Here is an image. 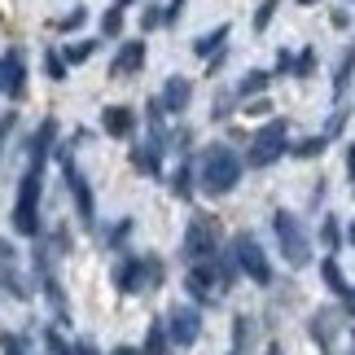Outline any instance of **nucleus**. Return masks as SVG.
Returning <instances> with one entry per match:
<instances>
[{
    "mask_svg": "<svg viewBox=\"0 0 355 355\" xmlns=\"http://www.w3.org/2000/svg\"><path fill=\"white\" fill-rule=\"evenodd\" d=\"M241 180V158L233 154V145H224V141H215L202 149V158H198V184H202V193H211V198H224V193H233Z\"/></svg>",
    "mask_w": 355,
    "mask_h": 355,
    "instance_id": "1",
    "label": "nucleus"
},
{
    "mask_svg": "<svg viewBox=\"0 0 355 355\" xmlns=\"http://www.w3.org/2000/svg\"><path fill=\"white\" fill-rule=\"evenodd\" d=\"M272 233H277L281 254H285L290 268L311 263V241H307V233H303V224H298L294 211H272Z\"/></svg>",
    "mask_w": 355,
    "mask_h": 355,
    "instance_id": "2",
    "label": "nucleus"
},
{
    "mask_svg": "<svg viewBox=\"0 0 355 355\" xmlns=\"http://www.w3.org/2000/svg\"><path fill=\"white\" fill-rule=\"evenodd\" d=\"M114 285L123 294L154 290V285H162V263L154 254H128V259H119V268H114Z\"/></svg>",
    "mask_w": 355,
    "mask_h": 355,
    "instance_id": "3",
    "label": "nucleus"
},
{
    "mask_svg": "<svg viewBox=\"0 0 355 355\" xmlns=\"http://www.w3.org/2000/svg\"><path fill=\"white\" fill-rule=\"evenodd\" d=\"M13 228L22 237H40V171L26 167L18 184V202H13Z\"/></svg>",
    "mask_w": 355,
    "mask_h": 355,
    "instance_id": "4",
    "label": "nucleus"
},
{
    "mask_svg": "<svg viewBox=\"0 0 355 355\" xmlns=\"http://www.w3.org/2000/svg\"><path fill=\"white\" fill-rule=\"evenodd\" d=\"M220 254V224L211 215H193L184 233V259L189 263H207V259Z\"/></svg>",
    "mask_w": 355,
    "mask_h": 355,
    "instance_id": "5",
    "label": "nucleus"
},
{
    "mask_svg": "<svg viewBox=\"0 0 355 355\" xmlns=\"http://www.w3.org/2000/svg\"><path fill=\"white\" fill-rule=\"evenodd\" d=\"M233 263H237V272H245L254 285H272V263H268V254H263V245H259L250 233H237L233 237Z\"/></svg>",
    "mask_w": 355,
    "mask_h": 355,
    "instance_id": "6",
    "label": "nucleus"
},
{
    "mask_svg": "<svg viewBox=\"0 0 355 355\" xmlns=\"http://www.w3.org/2000/svg\"><path fill=\"white\" fill-rule=\"evenodd\" d=\"M53 154H58V162H62V171H66V184H71V198H75L79 224H84V228H92V224H97V202H92V189H88V180H84V171L75 167L71 149H53Z\"/></svg>",
    "mask_w": 355,
    "mask_h": 355,
    "instance_id": "7",
    "label": "nucleus"
},
{
    "mask_svg": "<svg viewBox=\"0 0 355 355\" xmlns=\"http://www.w3.org/2000/svg\"><path fill=\"white\" fill-rule=\"evenodd\" d=\"M285 136H290V123H285V119H272L263 132H254L245 162H250V167H268V162H277L285 154Z\"/></svg>",
    "mask_w": 355,
    "mask_h": 355,
    "instance_id": "8",
    "label": "nucleus"
},
{
    "mask_svg": "<svg viewBox=\"0 0 355 355\" xmlns=\"http://www.w3.org/2000/svg\"><path fill=\"white\" fill-rule=\"evenodd\" d=\"M167 338L175 347H193L198 343V334H202V316H198V307H171L167 311Z\"/></svg>",
    "mask_w": 355,
    "mask_h": 355,
    "instance_id": "9",
    "label": "nucleus"
},
{
    "mask_svg": "<svg viewBox=\"0 0 355 355\" xmlns=\"http://www.w3.org/2000/svg\"><path fill=\"white\" fill-rule=\"evenodd\" d=\"M158 101H162V110H167V114H184V110H189V101H193V84H189L184 75H171L167 84H162Z\"/></svg>",
    "mask_w": 355,
    "mask_h": 355,
    "instance_id": "10",
    "label": "nucleus"
},
{
    "mask_svg": "<svg viewBox=\"0 0 355 355\" xmlns=\"http://www.w3.org/2000/svg\"><path fill=\"white\" fill-rule=\"evenodd\" d=\"M101 128H105V136H114V141H128V136H136V114L128 105H105Z\"/></svg>",
    "mask_w": 355,
    "mask_h": 355,
    "instance_id": "11",
    "label": "nucleus"
},
{
    "mask_svg": "<svg viewBox=\"0 0 355 355\" xmlns=\"http://www.w3.org/2000/svg\"><path fill=\"white\" fill-rule=\"evenodd\" d=\"M141 66H145V40H123L110 62V75H136Z\"/></svg>",
    "mask_w": 355,
    "mask_h": 355,
    "instance_id": "12",
    "label": "nucleus"
},
{
    "mask_svg": "<svg viewBox=\"0 0 355 355\" xmlns=\"http://www.w3.org/2000/svg\"><path fill=\"white\" fill-rule=\"evenodd\" d=\"M53 141H58V119H44L35 128V136H31V167L35 171H44V162L53 154Z\"/></svg>",
    "mask_w": 355,
    "mask_h": 355,
    "instance_id": "13",
    "label": "nucleus"
},
{
    "mask_svg": "<svg viewBox=\"0 0 355 355\" xmlns=\"http://www.w3.org/2000/svg\"><path fill=\"white\" fill-rule=\"evenodd\" d=\"M5 92L13 101H22L26 97V62H22V53L18 49H9L5 53Z\"/></svg>",
    "mask_w": 355,
    "mask_h": 355,
    "instance_id": "14",
    "label": "nucleus"
},
{
    "mask_svg": "<svg viewBox=\"0 0 355 355\" xmlns=\"http://www.w3.org/2000/svg\"><path fill=\"white\" fill-rule=\"evenodd\" d=\"M228 35H233V26H228V22L211 26L207 35H198V40H193V58H215V53L228 44Z\"/></svg>",
    "mask_w": 355,
    "mask_h": 355,
    "instance_id": "15",
    "label": "nucleus"
},
{
    "mask_svg": "<svg viewBox=\"0 0 355 355\" xmlns=\"http://www.w3.org/2000/svg\"><path fill=\"white\" fill-rule=\"evenodd\" d=\"M320 272H324V285H329V290H334L338 298H351V294H355L351 285H347V277H343V268H338V259H334V254L320 263Z\"/></svg>",
    "mask_w": 355,
    "mask_h": 355,
    "instance_id": "16",
    "label": "nucleus"
},
{
    "mask_svg": "<svg viewBox=\"0 0 355 355\" xmlns=\"http://www.w3.org/2000/svg\"><path fill=\"white\" fill-rule=\"evenodd\" d=\"M250 347H254V320L237 316L233 320V355H250Z\"/></svg>",
    "mask_w": 355,
    "mask_h": 355,
    "instance_id": "17",
    "label": "nucleus"
},
{
    "mask_svg": "<svg viewBox=\"0 0 355 355\" xmlns=\"http://www.w3.org/2000/svg\"><path fill=\"white\" fill-rule=\"evenodd\" d=\"M351 75H355V44L343 53V62H338V71H334V97H347Z\"/></svg>",
    "mask_w": 355,
    "mask_h": 355,
    "instance_id": "18",
    "label": "nucleus"
},
{
    "mask_svg": "<svg viewBox=\"0 0 355 355\" xmlns=\"http://www.w3.org/2000/svg\"><path fill=\"white\" fill-rule=\"evenodd\" d=\"M145 355H167L171 351V338H167V324L162 320H154L149 324V334H145V347H141Z\"/></svg>",
    "mask_w": 355,
    "mask_h": 355,
    "instance_id": "19",
    "label": "nucleus"
},
{
    "mask_svg": "<svg viewBox=\"0 0 355 355\" xmlns=\"http://www.w3.org/2000/svg\"><path fill=\"white\" fill-rule=\"evenodd\" d=\"M97 49H101L97 40H71V44L62 49V58H66V66H79V62H88Z\"/></svg>",
    "mask_w": 355,
    "mask_h": 355,
    "instance_id": "20",
    "label": "nucleus"
},
{
    "mask_svg": "<svg viewBox=\"0 0 355 355\" xmlns=\"http://www.w3.org/2000/svg\"><path fill=\"white\" fill-rule=\"evenodd\" d=\"M88 22V9L79 5V9H71V13H62L58 22H53V31H62V35H71V31H79V26Z\"/></svg>",
    "mask_w": 355,
    "mask_h": 355,
    "instance_id": "21",
    "label": "nucleus"
},
{
    "mask_svg": "<svg viewBox=\"0 0 355 355\" xmlns=\"http://www.w3.org/2000/svg\"><path fill=\"white\" fill-rule=\"evenodd\" d=\"M290 71H294V79H298V84H303V79H311V75H316V53H311V49H303V53H298V58L290 62Z\"/></svg>",
    "mask_w": 355,
    "mask_h": 355,
    "instance_id": "22",
    "label": "nucleus"
},
{
    "mask_svg": "<svg viewBox=\"0 0 355 355\" xmlns=\"http://www.w3.org/2000/svg\"><path fill=\"white\" fill-rule=\"evenodd\" d=\"M272 84V75L268 71H250V75H245L241 79V88H237V97H254V92H263Z\"/></svg>",
    "mask_w": 355,
    "mask_h": 355,
    "instance_id": "23",
    "label": "nucleus"
},
{
    "mask_svg": "<svg viewBox=\"0 0 355 355\" xmlns=\"http://www.w3.org/2000/svg\"><path fill=\"white\" fill-rule=\"evenodd\" d=\"M171 189L180 198H189L193 193V162H180V167H175V175H171Z\"/></svg>",
    "mask_w": 355,
    "mask_h": 355,
    "instance_id": "24",
    "label": "nucleus"
},
{
    "mask_svg": "<svg viewBox=\"0 0 355 355\" xmlns=\"http://www.w3.org/2000/svg\"><path fill=\"white\" fill-rule=\"evenodd\" d=\"M324 145H329V136H307V141L294 145V158H320Z\"/></svg>",
    "mask_w": 355,
    "mask_h": 355,
    "instance_id": "25",
    "label": "nucleus"
},
{
    "mask_svg": "<svg viewBox=\"0 0 355 355\" xmlns=\"http://www.w3.org/2000/svg\"><path fill=\"white\" fill-rule=\"evenodd\" d=\"M0 290H9L13 298H26V285L18 281V272H13V263H5V268H0Z\"/></svg>",
    "mask_w": 355,
    "mask_h": 355,
    "instance_id": "26",
    "label": "nucleus"
},
{
    "mask_svg": "<svg viewBox=\"0 0 355 355\" xmlns=\"http://www.w3.org/2000/svg\"><path fill=\"white\" fill-rule=\"evenodd\" d=\"M44 71H49L53 84H62V79H66V58H62L58 49H49V53H44Z\"/></svg>",
    "mask_w": 355,
    "mask_h": 355,
    "instance_id": "27",
    "label": "nucleus"
},
{
    "mask_svg": "<svg viewBox=\"0 0 355 355\" xmlns=\"http://www.w3.org/2000/svg\"><path fill=\"white\" fill-rule=\"evenodd\" d=\"M119 31H123V9H119V5H110V9H105V18H101V35L119 40Z\"/></svg>",
    "mask_w": 355,
    "mask_h": 355,
    "instance_id": "28",
    "label": "nucleus"
},
{
    "mask_svg": "<svg viewBox=\"0 0 355 355\" xmlns=\"http://www.w3.org/2000/svg\"><path fill=\"white\" fill-rule=\"evenodd\" d=\"M141 26H145V31H158V26H167V9H162V5H149V9L141 13Z\"/></svg>",
    "mask_w": 355,
    "mask_h": 355,
    "instance_id": "29",
    "label": "nucleus"
},
{
    "mask_svg": "<svg viewBox=\"0 0 355 355\" xmlns=\"http://www.w3.org/2000/svg\"><path fill=\"white\" fill-rule=\"evenodd\" d=\"M320 241L329 245V250H338V245H343V228H338V220H334V215L320 224Z\"/></svg>",
    "mask_w": 355,
    "mask_h": 355,
    "instance_id": "30",
    "label": "nucleus"
},
{
    "mask_svg": "<svg viewBox=\"0 0 355 355\" xmlns=\"http://www.w3.org/2000/svg\"><path fill=\"white\" fill-rule=\"evenodd\" d=\"M281 9V0H263L259 5V13H254V31H268V22H272V13Z\"/></svg>",
    "mask_w": 355,
    "mask_h": 355,
    "instance_id": "31",
    "label": "nucleus"
},
{
    "mask_svg": "<svg viewBox=\"0 0 355 355\" xmlns=\"http://www.w3.org/2000/svg\"><path fill=\"white\" fill-rule=\"evenodd\" d=\"M44 343H49V351H53V355H75V347L66 343L58 329H44Z\"/></svg>",
    "mask_w": 355,
    "mask_h": 355,
    "instance_id": "32",
    "label": "nucleus"
},
{
    "mask_svg": "<svg viewBox=\"0 0 355 355\" xmlns=\"http://www.w3.org/2000/svg\"><path fill=\"white\" fill-rule=\"evenodd\" d=\"M128 237H132V220H119V224L110 228V237H105V241H110V245H123Z\"/></svg>",
    "mask_w": 355,
    "mask_h": 355,
    "instance_id": "33",
    "label": "nucleus"
},
{
    "mask_svg": "<svg viewBox=\"0 0 355 355\" xmlns=\"http://www.w3.org/2000/svg\"><path fill=\"white\" fill-rule=\"evenodd\" d=\"M13 128H18V114H0V149H5V141H9V136H13Z\"/></svg>",
    "mask_w": 355,
    "mask_h": 355,
    "instance_id": "34",
    "label": "nucleus"
},
{
    "mask_svg": "<svg viewBox=\"0 0 355 355\" xmlns=\"http://www.w3.org/2000/svg\"><path fill=\"white\" fill-rule=\"evenodd\" d=\"M13 259H18V254H13V245H9L5 237H0V268H5V263H13Z\"/></svg>",
    "mask_w": 355,
    "mask_h": 355,
    "instance_id": "35",
    "label": "nucleus"
},
{
    "mask_svg": "<svg viewBox=\"0 0 355 355\" xmlns=\"http://www.w3.org/2000/svg\"><path fill=\"white\" fill-rule=\"evenodd\" d=\"M329 22L338 26V31H347V26H351V13H343V9H338V13H329Z\"/></svg>",
    "mask_w": 355,
    "mask_h": 355,
    "instance_id": "36",
    "label": "nucleus"
},
{
    "mask_svg": "<svg viewBox=\"0 0 355 355\" xmlns=\"http://www.w3.org/2000/svg\"><path fill=\"white\" fill-rule=\"evenodd\" d=\"M347 171H351V180H355V141H351V149H347Z\"/></svg>",
    "mask_w": 355,
    "mask_h": 355,
    "instance_id": "37",
    "label": "nucleus"
},
{
    "mask_svg": "<svg viewBox=\"0 0 355 355\" xmlns=\"http://www.w3.org/2000/svg\"><path fill=\"white\" fill-rule=\"evenodd\" d=\"M75 355H97V347H92V343H79V347H75Z\"/></svg>",
    "mask_w": 355,
    "mask_h": 355,
    "instance_id": "38",
    "label": "nucleus"
},
{
    "mask_svg": "<svg viewBox=\"0 0 355 355\" xmlns=\"http://www.w3.org/2000/svg\"><path fill=\"white\" fill-rule=\"evenodd\" d=\"M0 92H5V58H0Z\"/></svg>",
    "mask_w": 355,
    "mask_h": 355,
    "instance_id": "39",
    "label": "nucleus"
},
{
    "mask_svg": "<svg viewBox=\"0 0 355 355\" xmlns=\"http://www.w3.org/2000/svg\"><path fill=\"white\" fill-rule=\"evenodd\" d=\"M268 355H285V351H281V347H277V343H272V347H268Z\"/></svg>",
    "mask_w": 355,
    "mask_h": 355,
    "instance_id": "40",
    "label": "nucleus"
},
{
    "mask_svg": "<svg viewBox=\"0 0 355 355\" xmlns=\"http://www.w3.org/2000/svg\"><path fill=\"white\" fill-rule=\"evenodd\" d=\"M347 241H351V245H355V224H351V228H347Z\"/></svg>",
    "mask_w": 355,
    "mask_h": 355,
    "instance_id": "41",
    "label": "nucleus"
},
{
    "mask_svg": "<svg viewBox=\"0 0 355 355\" xmlns=\"http://www.w3.org/2000/svg\"><path fill=\"white\" fill-rule=\"evenodd\" d=\"M114 355H132V351H128V347H119V351H114Z\"/></svg>",
    "mask_w": 355,
    "mask_h": 355,
    "instance_id": "42",
    "label": "nucleus"
},
{
    "mask_svg": "<svg viewBox=\"0 0 355 355\" xmlns=\"http://www.w3.org/2000/svg\"><path fill=\"white\" fill-rule=\"evenodd\" d=\"M114 5H119V9H123V5H132V0H114Z\"/></svg>",
    "mask_w": 355,
    "mask_h": 355,
    "instance_id": "43",
    "label": "nucleus"
},
{
    "mask_svg": "<svg viewBox=\"0 0 355 355\" xmlns=\"http://www.w3.org/2000/svg\"><path fill=\"white\" fill-rule=\"evenodd\" d=\"M298 5H316V0H298Z\"/></svg>",
    "mask_w": 355,
    "mask_h": 355,
    "instance_id": "44",
    "label": "nucleus"
}]
</instances>
